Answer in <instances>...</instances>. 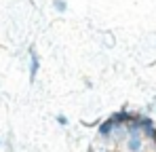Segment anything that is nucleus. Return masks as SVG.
<instances>
[{"label":"nucleus","mask_w":156,"mask_h":152,"mask_svg":"<svg viewBox=\"0 0 156 152\" xmlns=\"http://www.w3.org/2000/svg\"><path fill=\"white\" fill-rule=\"evenodd\" d=\"M122 144H125V150H127V152H144V144H146V139H144L141 133H129L127 139H125Z\"/></svg>","instance_id":"obj_1"},{"label":"nucleus","mask_w":156,"mask_h":152,"mask_svg":"<svg viewBox=\"0 0 156 152\" xmlns=\"http://www.w3.org/2000/svg\"><path fill=\"white\" fill-rule=\"evenodd\" d=\"M114 129H116V127L112 125V121H110V118H105L104 123H99V125H97V135H99L101 139H110V137L114 135Z\"/></svg>","instance_id":"obj_2"},{"label":"nucleus","mask_w":156,"mask_h":152,"mask_svg":"<svg viewBox=\"0 0 156 152\" xmlns=\"http://www.w3.org/2000/svg\"><path fill=\"white\" fill-rule=\"evenodd\" d=\"M38 70H40V59H38L36 51H34V47H32V49H30V78H32V80L36 78Z\"/></svg>","instance_id":"obj_3"},{"label":"nucleus","mask_w":156,"mask_h":152,"mask_svg":"<svg viewBox=\"0 0 156 152\" xmlns=\"http://www.w3.org/2000/svg\"><path fill=\"white\" fill-rule=\"evenodd\" d=\"M53 11L55 13H66L68 11V2L66 0H53Z\"/></svg>","instance_id":"obj_4"},{"label":"nucleus","mask_w":156,"mask_h":152,"mask_svg":"<svg viewBox=\"0 0 156 152\" xmlns=\"http://www.w3.org/2000/svg\"><path fill=\"white\" fill-rule=\"evenodd\" d=\"M57 123H59L61 127H66V125H68V118H66L63 114H57Z\"/></svg>","instance_id":"obj_5"},{"label":"nucleus","mask_w":156,"mask_h":152,"mask_svg":"<svg viewBox=\"0 0 156 152\" xmlns=\"http://www.w3.org/2000/svg\"><path fill=\"white\" fill-rule=\"evenodd\" d=\"M105 152H110V150H105Z\"/></svg>","instance_id":"obj_6"}]
</instances>
